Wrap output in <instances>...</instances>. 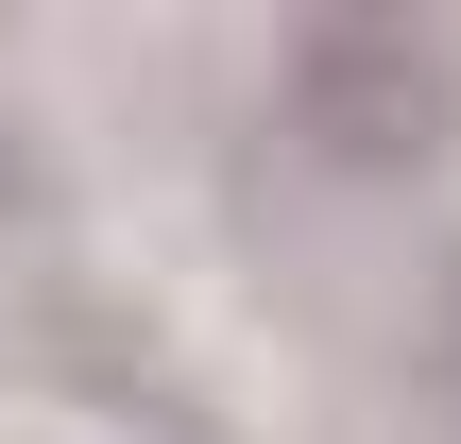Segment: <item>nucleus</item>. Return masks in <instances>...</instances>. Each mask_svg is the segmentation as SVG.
Listing matches in <instances>:
<instances>
[{"label":"nucleus","instance_id":"obj_1","mask_svg":"<svg viewBox=\"0 0 461 444\" xmlns=\"http://www.w3.org/2000/svg\"><path fill=\"white\" fill-rule=\"evenodd\" d=\"M274 103H291V137H308L325 171H359V188H411L461 137V68H445L428 17H291Z\"/></svg>","mask_w":461,"mask_h":444}]
</instances>
